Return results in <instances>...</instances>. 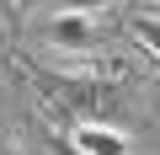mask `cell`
Here are the masks:
<instances>
[{
  "instance_id": "cell-2",
  "label": "cell",
  "mask_w": 160,
  "mask_h": 155,
  "mask_svg": "<svg viewBox=\"0 0 160 155\" xmlns=\"http://www.w3.org/2000/svg\"><path fill=\"white\" fill-rule=\"evenodd\" d=\"M69 144H80L86 155H128V134H118V128H112V123H102V118L75 123Z\"/></svg>"
},
{
  "instance_id": "cell-5",
  "label": "cell",
  "mask_w": 160,
  "mask_h": 155,
  "mask_svg": "<svg viewBox=\"0 0 160 155\" xmlns=\"http://www.w3.org/2000/svg\"><path fill=\"white\" fill-rule=\"evenodd\" d=\"M53 155H86V150H80V144H69V139L53 128Z\"/></svg>"
},
{
  "instance_id": "cell-3",
  "label": "cell",
  "mask_w": 160,
  "mask_h": 155,
  "mask_svg": "<svg viewBox=\"0 0 160 155\" xmlns=\"http://www.w3.org/2000/svg\"><path fill=\"white\" fill-rule=\"evenodd\" d=\"M48 38H53L59 48H69V54H91V48H96V27L86 22V11H59V16L48 22Z\"/></svg>"
},
{
  "instance_id": "cell-1",
  "label": "cell",
  "mask_w": 160,
  "mask_h": 155,
  "mask_svg": "<svg viewBox=\"0 0 160 155\" xmlns=\"http://www.w3.org/2000/svg\"><path fill=\"white\" fill-rule=\"evenodd\" d=\"M22 70L32 75L38 96L48 102V128H64L69 118H102L123 107V86L112 80V75H91V70H43L32 59H22Z\"/></svg>"
},
{
  "instance_id": "cell-7",
  "label": "cell",
  "mask_w": 160,
  "mask_h": 155,
  "mask_svg": "<svg viewBox=\"0 0 160 155\" xmlns=\"http://www.w3.org/2000/svg\"><path fill=\"white\" fill-rule=\"evenodd\" d=\"M0 155H22V150H16V144H0Z\"/></svg>"
},
{
  "instance_id": "cell-6",
  "label": "cell",
  "mask_w": 160,
  "mask_h": 155,
  "mask_svg": "<svg viewBox=\"0 0 160 155\" xmlns=\"http://www.w3.org/2000/svg\"><path fill=\"white\" fill-rule=\"evenodd\" d=\"M102 6H112V0H64V11H102Z\"/></svg>"
},
{
  "instance_id": "cell-4",
  "label": "cell",
  "mask_w": 160,
  "mask_h": 155,
  "mask_svg": "<svg viewBox=\"0 0 160 155\" xmlns=\"http://www.w3.org/2000/svg\"><path fill=\"white\" fill-rule=\"evenodd\" d=\"M133 38H139V43L160 59V16H139V22H133Z\"/></svg>"
},
{
  "instance_id": "cell-8",
  "label": "cell",
  "mask_w": 160,
  "mask_h": 155,
  "mask_svg": "<svg viewBox=\"0 0 160 155\" xmlns=\"http://www.w3.org/2000/svg\"><path fill=\"white\" fill-rule=\"evenodd\" d=\"M16 6H22V0H16Z\"/></svg>"
}]
</instances>
